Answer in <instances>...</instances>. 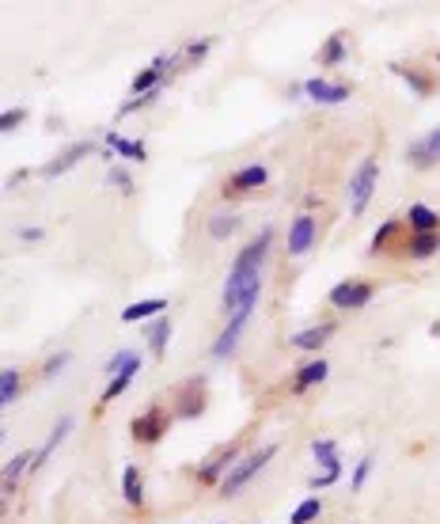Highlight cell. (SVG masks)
I'll list each match as a JSON object with an SVG mask.
<instances>
[{
    "label": "cell",
    "instance_id": "2",
    "mask_svg": "<svg viewBox=\"0 0 440 524\" xmlns=\"http://www.w3.org/2000/svg\"><path fill=\"white\" fill-rule=\"evenodd\" d=\"M273 452H277V444H270V449H258L255 456H251V460H243V464H239L236 471L224 478V498H232L239 486H247L251 478H255V475L262 471V464H270V460H273Z\"/></svg>",
    "mask_w": 440,
    "mask_h": 524
},
{
    "label": "cell",
    "instance_id": "15",
    "mask_svg": "<svg viewBox=\"0 0 440 524\" xmlns=\"http://www.w3.org/2000/svg\"><path fill=\"white\" fill-rule=\"evenodd\" d=\"M80 156H87V144H72V149H69V152H65V156H61V160H53V164L46 167V175H57V171H69V167H72L76 160H80Z\"/></svg>",
    "mask_w": 440,
    "mask_h": 524
},
{
    "label": "cell",
    "instance_id": "29",
    "mask_svg": "<svg viewBox=\"0 0 440 524\" xmlns=\"http://www.w3.org/2000/svg\"><path fill=\"white\" fill-rule=\"evenodd\" d=\"M110 183H118L122 191H129V179H126V171H110Z\"/></svg>",
    "mask_w": 440,
    "mask_h": 524
},
{
    "label": "cell",
    "instance_id": "7",
    "mask_svg": "<svg viewBox=\"0 0 440 524\" xmlns=\"http://www.w3.org/2000/svg\"><path fill=\"white\" fill-rule=\"evenodd\" d=\"M315 243V220L312 217H300L292 220V232H289V255H307V247Z\"/></svg>",
    "mask_w": 440,
    "mask_h": 524
},
{
    "label": "cell",
    "instance_id": "18",
    "mask_svg": "<svg viewBox=\"0 0 440 524\" xmlns=\"http://www.w3.org/2000/svg\"><path fill=\"white\" fill-rule=\"evenodd\" d=\"M126 498H129V506H141V475H137V467H129L126 471Z\"/></svg>",
    "mask_w": 440,
    "mask_h": 524
},
{
    "label": "cell",
    "instance_id": "8",
    "mask_svg": "<svg viewBox=\"0 0 440 524\" xmlns=\"http://www.w3.org/2000/svg\"><path fill=\"white\" fill-rule=\"evenodd\" d=\"M410 160H414V164H422V167L440 164V129H433L425 141H417V144H414V149H410Z\"/></svg>",
    "mask_w": 440,
    "mask_h": 524
},
{
    "label": "cell",
    "instance_id": "4",
    "mask_svg": "<svg viewBox=\"0 0 440 524\" xmlns=\"http://www.w3.org/2000/svg\"><path fill=\"white\" fill-rule=\"evenodd\" d=\"M251 311H255V308H239V311H232L228 327L220 331V338H216V346H213V358H216V361L232 358V350H236L239 334H243V331H247V323H251Z\"/></svg>",
    "mask_w": 440,
    "mask_h": 524
},
{
    "label": "cell",
    "instance_id": "25",
    "mask_svg": "<svg viewBox=\"0 0 440 524\" xmlns=\"http://www.w3.org/2000/svg\"><path fill=\"white\" fill-rule=\"evenodd\" d=\"M232 225H236L232 217H220V220H213V236H228V232H232Z\"/></svg>",
    "mask_w": 440,
    "mask_h": 524
},
{
    "label": "cell",
    "instance_id": "5",
    "mask_svg": "<svg viewBox=\"0 0 440 524\" xmlns=\"http://www.w3.org/2000/svg\"><path fill=\"white\" fill-rule=\"evenodd\" d=\"M368 296H372V285H365V282H342L330 289V304L334 308H361Z\"/></svg>",
    "mask_w": 440,
    "mask_h": 524
},
{
    "label": "cell",
    "instance_id": "17",
    "mask_svg": "<svg viewBox=\"0 0 440 524\" xmlns=\"http://www.w3.org/2000/svg\"><path fill=\"white\" fill-rule=\"evenodd\" d=\"M167 334H171V323L160 319L156 327H152V334H148V346H152L156 353H163V346H167Z\"/></svg>",
    "mask_w": 440,
    "mask_h": 524
},
{
    "label": "cell",
    "instance_id": "16",
    "mask_svg": "<svg viewBox=\"0 0 440 524\" xmlns=\"http://www.w3.org/2000/svg\"><path fill=\"white\" fill-rule=\"evenodd\" d=\"M326 376V361H312L307 369H300L296 373V387H312V384H319Z\"/></svg>",
    "mask_w": 440,
    "mask_h": 524
},
{
    "label": "cell",
    "instance_id": "26",
    "mask_svg": "<svg viewBox=\"0 0 440 524\" xmlns=\"http://www.w3.org/2000/svg\"><path fill=\"white\" fill-rule=\"evenodd\" d=\"M323 61H342V42H338V38L323 50Z\"/></svg>",
    "mask_w": 440,
    "mask_h": 524
},
{
    "label": "cell",
    "instance_id": "24",
    "mask_svg": "<svg viewBox=\"0 0 440 524\" xmlns=\"http://www.w3.org/2000/svg\"><path fill=\"white\" fill-rule=\"evenodd\" d=\"M110 144H114L118 152H126V156H137V160L145 156V152H141V144H126V141H118V137H110Z\"/></svg>",
    "mask_w": 440,
    "mask_h": 524
},
{
    "label": "cell",
    "instance_id": "11",
    "mask_svg": "<svg viewBox=\"0 0 440 524\" xmlns=\"http://www.w3.org/2000/svg\"><path fill=\"white\" fill-rule=\"evenodd\" d=\"M330 334H334V327H326V323H323V327L300 331V334L292 338V346H300V350H315V346H323V342L330 338Z\"/></svg>",
    "mask_w": 440,
    "mask_h": 524
},
{
    "label": "cell",
    "instance_id": "6",
    "mask_svg": "<svg viewBox=\"0 0 440 524\" xmlns=\"http://www.w3.org/2000/svg\"><path fill=\"white\" fill-rule=\"evenodd\" d=\"M270 240H273V232H262L255 243H247L232 270H262V259H266V251H270Z\"/></svg>",
    "mask_w": 440,
    "mask_h": 524
},
{
    "label": "cell",
    "instance_id": "19",
    "mask_svg": "<svg viewBox=\"0 0 440 524\" xmlns=\"http://www.w3.org/2000/svg\"><path fill=\"white\" fill-rule=\"evenodd\" d=\"M315 517H319V498H307L304 506L292 513V524H312Z\"/></svg>",
    "mask_w": 440,
    "mask_h": 524
},
{
    "label": "cell",
    "instance_id": "3",
    "mask_svg": "<svg viewBox=\"0 0 440 524\" xmlns=\"http://www.w3.org/2000/svg\"><path fill=\"white\" fill-rule=\"evenodd\" d=\"M376 160H365L357 167L353 183H349V205H353V213H365L368 202H372V186H376Z\"/></svg>",
    "mask_w": 440,
    "mask_h": 524
},
{
    "label": "cell",
    "instance_id": "9",
    "mask_svg": "<svg viewBox=\"0 0 440 524\" xmlns=\"http://www.w3.org/2000/svg\"><path fill=\"white\" fill-rule=\"evenodd\" d=\"M307 95H312L315 103H346V99H349V87L326 84V80H307Z\"/></svg>",
    "mask_w": 440,
    "mask_h": 524
},
{
    "label": "cell",
    "instance_id": "27",
    "mask_svg": "<svg viewBox=\"0 0 440 524\" xmlns=\"http://www.w3.org/2000/svg\"><path fill=\"white\" fill-rule=\"evenodd\" d=\"M368 467H372V460H365V464H361L357 471H353V486H361V483L368 478Z\"/></svg>",
    "mask_w": 440,
    "mask_h": 524
},
{
    "label": "cell",
    "instance_id": "12",
    "mask_svg": "<svg viewBox=\"0 0 440 524\" xmlns=\"http://www.w3.org/2000/svg\"><path fill=\"white\" fill-rule=\"evenodd\" d=\"M133 376H137V361H133V365H126V369H122V373L114 376V380L106 384V392H103V399H106V403H110L114 395H122L126 387H129V380H133Z\"/></svg>",
    "mask_w": 440,
    "mask_h": 524
},
{
    "label": "cell",
    "instance_id": "22",
    "mask_svg": "<svg viewBox=\"0 0 440 524\" xmlns=\"http://www.w3.org/2000/svg\"><path fill=\"white\" fill-rule=\"evenodd\" d=\"M35 460H38V456H31V452H23V456H16V460L8 464V478H19V475H23V471H27V467L35 464Z\"/></svg>",
    "mask_w": 440,
    "mask_h": 524
},
{
    "label": "cell",
    "instance_id": "23",
    "mask_svg": "<svg viewBox=\"0 0 440 524\" xmlns=\"http://www.w3.org/2000/svg\"><path fill=\"white\" fill-rule=\"evenodd\" d=\"M436 247H440V236H436V232H429L425 240H417V243H414V255H433Z\"/></svg>",
    "mask_w": 440,
    "mask_h": 524
},
{
    "label": "cell",
    "instance_id": "14",
    "mask_svg": "<svg viewBox=\"0 0 440 524\" xmlns=\"http://www.w3.org/2000/svg\"><path fill=\"white\" fill-rule=\"evenodd\" d=\"M262 183H266V167H262V164H251L247 171L236 175V186H239V191H251V186H262Z\"/></svg>",
    "mask_w": 440,
    "mask_h": 524
},
{
    "label": "cell",
    "instance_id": "13",
    "mask_svg": "<svg viewBox=\"0 0 440 524\" xmlns=\"http://www.w3.org/2000/svg\"><path fill=\"white\" fill-rule=\"evenodd\" d=\"M410 225H414L417 232H425V236H429V232H436V225H440V220H436V213H433V209H425V205H414V209H410Z\"/></svg>",
    "mask_w": 440,
    "mask_h": 524
},
{
    "label": "cell",
    "instance_id": "1",
    "mask_svg": "<svg viewBox=\"0 0 440 524\" xmlns=\"http://www.w3.org/2000/svg\"><path fill=\"white\" fill-rule=\"evenodd\" d=\"M258 293H262V270H232V277L224 285V304L228 311L255 308Z\"/></svg>",
    "mask_w": 440,
    "mask_h": 524
},
{
    "label": "cell",
    "instance_id": "21",
    "mask_svg": "<svg viewBox=\"0 0 440 524\" xmlns=\"http://www.w3.org/2000/svg\"><path fill=\"white\" fill-rule=\"evenodd\" d=\"M160 69H163V61H160V65H152V69H145V73H141L137 80H133V92H145V87H152V84H156V80H160Z\"/></svg>",
    "mask_w": 440,
    "mask_h": 524
},
{
    "label": "cell",
    "instance_id": "10",
    "mask_svg": "<svg viewBox=\"0 0 440 524\" xmlns=\"http://www.w3.org/2000/svg\"><path fill=\"white\" fill-rule=\"evenodd\" d=\"M167 308V300H141V304H129L122 311V319L126 323H141V319H148V316H156V311Z\"/></svg>",
    "mask_w": 440,
    "mask_h": 524
},
{
    "label": "cell",
    "instance_id": "20",
    "mask_svg": "<svg viewBox=\"0 0 440 524\" xmlns=\"http://www.w3.org/2000/svg\"><path fill=\"white\" fill-rule=\"evenodd\" d=\"M0 384H4V387H0V403H12L16 392H19V373H16V369H8Z\"/></svg>",
    "mask_w": 440,
    "mask_h": 524
},
{
    "label": "cell",
    "instance_id": "28",
    "mask_svg": "<svg viewBox=\"0 0 440 524\" xmlns=\"http://www.w3.org/2000/svg\"><path fill=\"white\" fill-rule=\"evenodd\" d=\"M19 118H23V110H8V114H4V129H12Z\"/></svg>",
    "mask_w": 440,
    "mask_h": 524
}]
</instances>
